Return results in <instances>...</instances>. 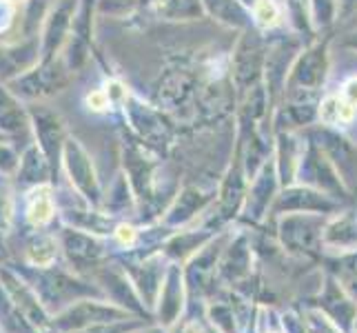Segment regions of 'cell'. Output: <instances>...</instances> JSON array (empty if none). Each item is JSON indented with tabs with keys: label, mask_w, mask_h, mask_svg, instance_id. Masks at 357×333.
Wrapping results in <instances>:
<instances>
[{
	"label": "cell",
	"mask_w": 357,
	"mask_h": 333,
	"mask_svg": "<svg viewBox=\"0 0 357 333\" xmlns=\"http://www.w3.org/2000/svg\"><path fill=\"white\" fill-rule=\"evenodd\" d=\"M266 47H268V38L260 29L251 27L238 31V38L231 49V60H229V82L233 94H236V103H240L253 87L262 84Z\"/></svg>",
	"instance_id": "cell-1"
},
{
	"label": "cell",
	"mask_w": 357,
	"mask_h": 333,
	"mask_svg": "<svg viewBox=\"0 0 357 333\" xmlns=\"http://www.w3.org/2000/svg\"><path fill=\"white\" fill-rule=\"evenodd\" d=\"M266 38H268V34H266ZM302 47H304V38L295 31L293 34H278V31L271 34L268 47H266L264 78H262V84L268 94V101H271V111L284 101L289 71H291L293 60L302 52Z\"/></svg>",
	"instance_id": "cell-2"
},
{
	"label": "cell",
	"mask_w": 357,
	"mask_h": 333,
	"mask_svg": "<svg viewBox=\"0 0 357 333\" xmlns=\"http://www.w3.org/2000/svg\"><path fill=\"white\" fill-rule=\"evenodd\" d=\"M331 34L317 36L315 40L306 43L298 58L293 60L289 78H287V94L295 91H309L319 94L326 82L331 69ZM284 94V96H287Z\"/></svg>",
	"instance_id": "cell-3"
},
{
	"label": "cell",
	"mask_w": 357,
	"mask_h": 333,
	"mask_svg": "<svg viewBox=\"0 0 357 333\" xmlns=\"http://www.w3.org/2000/svg\"><path fill=\"white\" fill-rule=\"evenodd\" d=\"M96 14H98V0H80L76 9V18H73V24H71L67 54H65V67L69 71H78L87 65L91 45H93V16Z\"/></svg>",
	"instance_id": "cell-4"
},
{
	"label": "cell",
	"mask_w": 357,
	"mask_h": 333,
	"mask_svg": "<svg viewBox=\"0 0 357 333\" xmlns=\"http://www.w3.org/2000/svg\"><path fill=\"white\" fill-rule=\"evenodd\" d=\"M78 3L80 0H60V3H56L52 11L45 16L43 38H40V47H43L40 63H52V60H56V54H60V49L67 45L73 18H76Z\"/></svg>",
	"instance_id": "cell-5"
},
{
	"label": "cell",
	"mask_w": 357,
	"mask_h": 333,
	"mask_svg": "<svg viewBox=\"0 0 357 333\" xmlns=\"http://www.w3.org/2000/svg\"><path fill=\"white\" fill-rule=\"evenodd\" d=\"M122 105H125V116L129 118L131 127L138 131L140 138L149 140L151 145L169 138V127L158 109L142 103L135 96H127Z\"/></svg>",
	"instance_id": "cell-6"
},
{
	"label": "cell",
	"mask_w": 357,
	"mask_h": 333,
	"mask_svg": "<svg viewBox=\"0 0 357 333\" xmlns=\"http://www.w3.org/2000/svg\"><path fill=\"white\" fill-rule=\"evenodd\" d=\"M56 60L52 63H40V67H36L31 71H27L24 76L16 82V89L18 94L27 96V98H36V96H47V94H54L60 87L67 84V67L65 69H56Z\"/></svg>",
	"instance_id": "cell-7"
},
{
	"label": "cell",
	"mask_w": 357,
	"mask_h": 333,
	"mask_svg": "<svg viewBox=\"0 0 357 333\" xmlns=\"http://www.w3.org/2000/svg\"><path fill=\"white\" fill-rule=\"evenodd\" d=\"M195 84H198V78H195V73L191 69L187 67L169 69V73L158 84V103L167 109L182 107L193 96Z\"/></svg>",
	"instance_id": "cell-8"
},
{
	"label": "cell",
	"mask_w": 357,
	"mask_h": 333,
	"mask_svg": "<svg viewBox=\"0 0 357 333\" xmlns=\"http://www.w3.org/2000/svg\"><path fill=\"white\" fill-rule=\"evenodd\" d=\"M38 54H43V47L36 38H27L14 47H0V78L9 80L31 71L40 58Z\"/></svg>",
	"instance_id": "cell-9"
},
{
	"label": "cell",
	"mask_w": 357,
	"mask_h": 333,
	"mask_svg": "<svg viewBox=\"0 0 357 333\" xmlns=\"http://www.w3.org/2000/svg\"><path fill=\"white\" fill-rule=\"evenodd\" d=\"M306 135L322 149L331 160H333V165H342V167H349L355 163V147L351 145V140L344 135L340 129H333V127H324V125H317L313 129L306 131Z\"/></svg>",
	"instance_id": "cell-10"
},
{
	"label": "cell",
	"mask_w": 357,
	"mask_h": 333,
	"mask_svg": "<svg viewBox=\"0 0 357 333\" xmlns=\"http://www.w3.org/2000/svg\"><path fill=\"white\" fill-rule=\"evenodd\" d=\"M200 3L204 7L206 18H211L227 29H233L236 34L253 27L251 9L242 5L240 0H200Z\"/></svg>",
	"instance_id": "cell-11"
},
{
	"label": "cell",
	"mask_w": 357,
	"mask_h": 333,
	"mask_svg": "<svg viewBox=\"0 0 357 333\" xmlns=\"http://www.w3.org/2000/svg\"><path fill=\"white\" fill-rule=\"evenodd\" d=\"M304 145L295 131H278L275 133V169L282 184H291L298 178V167L302 158Z\"/></svg>",
	"instance_id": "cell-12"
},
{
	"label": "cell",
	"mask_w": 357,
	"mask_h": 333,
	"mask_svg": "<svg viewBox=\"0 0 357 333\" xmlns=\"http://www.w3.org/2000/svg\"><path fill=\"white\" fill-rule=\"evenodd\" d=\"M33 125L36 133H38V142L43 147L45 156L49 158V163H56L54 158H58L60 145L65 142V129H63V120H60L54 111L49 109H36L33 111Z\"/></svg>",
	"instance_id": "cell-13"
},
{
	"label": "cell",
	"mask_w": 357,
	"mask_h": 333,
	"mask_svg": "<svg viewBox=\"0 0 357 333\" xmlns=\"http://www.w3.org/2000/svg\"><path fill=\"white\" fill-rule=\"evenodd\" d=\"M65 160H67V167L71 171V180H76L78 189L82 193H87L89 198L96 195L98 182H96L91 160H89L87 151H84L76 140H65Z\"/></svg>",
	"instance_id": "cell-14"
},
{
	"label": "cell",
	"mask_w": 357,
	"mask_h": 333,
	"mask_svg": "<svg viewBox=\"0 0 357 333\" xmlns=\"http://www.w3.org/2000/svg\"><path fill=\"white\" fill-rule=\"evenodd\" d=\"M278 207L287 209V212H333L337 205L328 195H322V191L309 187H291L282 193Z\"/></svg>",
	"instance_id": "cell-15"
},
{
	"label": "cell",
	"mask_w": 357,
	"mask_h": 333,
	"mask_svg": "<svg viewBox=\"0 0 357 333\" xmlns=\"http://www.w3.org/2000/svg\"><path fill=\"white\" fill-rule=\"evenodd\" d=\"M357 116V109L351 107L340 94H326L319 98L317 103V125H324V127H347L355 120Z\"/></svg>",
	"instance_id": "cell-16"
},
{
	"label": "cell",
	"mask_w": 357,
	"mask_h": 333,
	"mask_svg": "<svg viewBox=\"0 0 357 333\" xmlns=\"http://www.w3.org/2000/svg\"><path fill=\"white\" fill-rule=\"evenodd\" d=\"M149 9L158 18L169 22H193L206 18L200 0H155Z\"/></svg>",
	"instance_id": "cell-17"
},
{
	"label": "cell",
	"mask_w": 357,
	"mask_h": 333,
	"mask_svg": "<svg viewBox=\"0 0 357 333\" xmlns=\"http://www.w3.org/2000/svg\"><path fill=\"white\" fill-rule=\"evenodd\" d=\"M253 27L260 29L262 34L280 31L287 24V11L282 0H257L251 7Z\"/></svg>",
	"instance_id": "cell-18"
},
{
	"label": "cell",
	"mask_w": 357,
	"mask_h": 333,
	"mask_svg": "<svg viewBox=\"0 0 357 333\" xmlns=\"http://www.w3.org/2000/svg\"><path fill=\"white\" fill-rule=\"evenodd\" d=\"M306 5H309V16L317 36L322 31H328L340 20L337 0H306Z\"/></svg>",
	"instance_id": "cell-19"
},
{
	"label": "cell",
	"mask_w": 357,
	"mask_h": 333,
	"mask_svg": "<svg viewBox=\"0 0 357 333\" xmlns=\"http://www.w3.org/2000/svg\"><path fill=\"white\" fill-rule=\"evenodd\" d=\"M322 238L328 244H353L357 242V222L351 216H342L333 220L326 229H322Z\"/></svg>",
	"instance_id": "cell-20"
},
{
	"label": "cell",
	"mask_w": 357,
	"mask_h": 333,
	"mask_svg": "<svg viewBox=\"0 0 357 333\" xmlns=\"http://www.w3.org/2000/svg\"><path fill=\"white\" fill-rule=\"evenodd\" d=\"M24 127V114L18 103L0 87V129L3 131H18Z\"/></svg>",
	"instance_id": "cell-21"
},
{
	"label": "cell",
	"mask_w": 357,
	"mask_h": 333,
	"mask_svg": "<svg viewBox=\"0 0 357 333\" xmlns=\"http://www.w3.org/2000/svg\"><path fill=\"white\" fill-rule=\"evenodd\" d=\"M138 7L140 0H98V14L112 18H125Z\"/></svg>",
	"instance_id": "cell-22"
},
{
	"label": "cell",
	"mask_w": 357,
	"mask_h": 333,
	"mask_svg": "<svg viewBox=\"0 0 357 333\" xmlns=\"http://www.w3.org/2000/svg\"><path fill=\"white\" fill-rule=\"evenodd\" d=\"M204 200H206V198H204V195H202L200 191H195V189H184V191L180 193L178 202H176L174 214H178L180 220L189 218V216H193V212H198L200 205H202Z\"/></svg>",
	"instance_id": "cell-23"
},
{
	"label": "cell",
	"mask_w": 357,
	"mask_h": 333,
	"mask_svg": "<svg viewBox=\"0 0 357 333\" xmlns=\"http://www.w3.org/2000/svg\"><path fill=\"white\" fill-rule=\"evenodd\" d=\"M337 94H340L351 107L357 109V73H353V76H349L347 80L342 82V87H340Z\"/></svg>",
	"instance_id": "cell-24"
},
{
	"label": "cell",
	"mask_w": 357,
	"mask_h": 333,
	"mask_svg": "<svg viewBox=\"0 0 357 333\" xmlns=\"http://www.w3.org/2000/svg\"><path fill=\"white\" fill-rule=\"evenodd\" d=\"M337 3H340V20L349 18L357 9V0H337Z\"/></svg>",
	"instance_id": "cell-25"
},
{
	"label": "cell",
	"mask_w": 357,
	"mask_h": 333,
	"mask_svg": "<svg viewBox=\"0 0 357 333\" xmlns=\"http://www.w3.org/2000/svg\"><path fill=\"white\" fill-rule=\"evenodd\" d=\"M240 3H242V5H246V7L251 9V7H253V5L257 3V0H240Z\"/></svg>",
	"instance_id": "cell-26"
},
{
	"label": "cell",
	"mask_w": 357,
	"mask_h": 333,
	"mask_svg": "<svg viewBox=\"0 0 357 333\" xmlns=\"http://www.w3.org/2000/svg\"><path fill=\"white\" fill-rule=\"evenodd\" d=\"M349 47L353 49V52H357V36H355V38H353V40L349 43Z\"/></svg>",
	"instance_id": "cell-27"
},
{
	"label": "cell",
	"mask_w": 357,
	"mask_h": 333,
	"mask_svg": "<svg viewBox=\"0 0 357 333\" xmlns=\"http://www.w3.org/2000/svg\"><path fill=\"white\" fill-rule=\"evenodd\" d=\"M155 3V0H140V5H144V7H151Z\"/></svg>",
	"instance_id": "cell-28"
},
{
	"label": "cell",
	"mask_w": 357,
	"mask_h": 333,
	"mask_svg": "<svg viewBox=\"0 0 357 333\" xmlns=\"http://www.w3.org/2000/svg\"><path fill=\"white\" fill-rule=\"evenodd\" d=\"M304 3H306V0H304Z\"/></svg>",
	"instance_id": "cell-29"
}]
</instances>
